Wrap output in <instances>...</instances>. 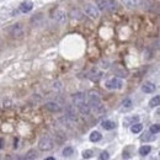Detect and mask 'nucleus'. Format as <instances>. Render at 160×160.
I'll return each mask as SVG.
<instances>
[{
  "mask_svg": "<svg viewBox=\"0 0 160 160\" xmlns=\"http://www.w3.org/2000/svg\"><path fill=\"white\" fill-rule=\"evenodd\" d=\"M96 6L99 10L115 11L117 9V1L116 0H96Z\"/></svg>",
  "mask_w": 160,
  "mask_h": 160,
  "instance_id": "1",
  "label": "nucleus"
},
{
  "mask_svg": "<svg viewBox=\"0 0 160 160\" xmlns=\"http://www.w3.org/2000/svg\"><path fill=\"white\" fill-rule=\"evenodd\" d=\"M87 105L90 106L91 110H95L97 106L101 105V99H100V95L95 91H90L89 95H87Z\"/></svg>",
  "mask_w": 160,
  "mask_h": 160,
  "instance_id": "2",
  "label": "nucleus"
},
{
  "mask_svg": "<svg viewBox=\"0 0 160 160\" xmlns=\"http://www.w3.org/2000/svg\"><path fill=\"white\" fill-rule=\"evenodd\" d=\"M53 147H54V142L49 137H43L38 142V149L42 152H49L53 149Z\"/></svg>",
  "mask_w": 160,
  "mask_h": 160,
  "instance_id": "3",
  "label": "nucleus"
},
{
  "mask_svg": "<svg viewBox=\"0 0 160 160\" xmlns=\"http://www.w3.org/2000/svg\"><path fill=\"white\" fill-rule=\"evenodd\" d=\"M9 32L12 37L15 38H22L23 35H25V30H23V26L21 23H15L12 25L10 28H9Z\"/></svg>",
  "mask_w": 160,
  "mask_h": 160,
  "instance_id": "4",
  "label": "nucleus"
},
{
  "mask_svg": "<svg viewBox=\"0 0 160 160\" xmlns=\"http://www.w3.org/2000/svg\"><path fill=\"white\" fill-rule=\"evenodd\" d=\"M85 14L87 15V16H90L91 19H97L99 16H100V10L97 9V6H95V5H92V4H87V5H85Z\"/></svg>",
  "mask_w": 160,
  "mask_h": 160,
  "instance_id": "5",
  "label": "nucleus"
},
{
  "mask_svg": "<svg viewBox=\"0 0 160 160\" xmlns=\"http://www.w3.org/2000/svg\"><path fill=\"white\" fill-rule=\"evenodd\" d=\"M123 86V81L118 78H112V79L106 81V87L110 90H120Z\"/></svg>",
  "mask_w": 160,
  "mask_h": 160,
  "instance_id": "6",
  "label": "nucleus"
},
{
  "mask_svg": "<svg viewBox=\"0 0 160 160\" xmlns=\"http://www.w3.org/2000/svg\"><path fill=\"white\" fill-rule=\"evenodd\" d=\"M72 101H73V105H75L77 107L81 105V103H84V102H86V95L84 94V92H75L73 96H72Z\"/></svg>",
  "mask_w": 160,
  "mask_h": 160,
  "instance_id": "7",
  "label": "nucleus"
},
{
  "mask_svg": "<svg viewBox=\"0 0 160 160\" xmlns=\"http://www.w3.org/2000/svg\"><path fill=\"white\" fill-rule=\"evenodd\" d=\"M52 16H53V19H54L57 22H59V23H64V22H65V20H67V14H65L62 9H57V10H54Z\"/></svg>",
  "mask_w": 160,
  "mask_h": 160,
  "instance_id": "8",
  "label": "nucleus"
},
{
  "mask_svg": "<svg viewBox=\"0 0 160 160\" xmlns=\"http://www.w3.org/2000/svg\"><path fill=\"white\" fill-rule=\"evenodd\" d=\"M44 107L49 112H59V111H62V106L58 102H56V101H48V102H46L44 103Z\"/></svg>",
  "mask_w": 160,
  "mask_h": 160,
  "instance_id": "9",
  "label": "nucleus"
},
{
  "mask_svg": "<svg viewBox=\"0 0 160 160\" xmlns=\"http://www.w3.org/2000/svg\"><path fill=\"white\" fill-rule=\"evenodd\" d=\"M32 9H33V2H32L31 0H25V1H22V2L20 4V6H19V10H20L21 12H23V14L30 12Z\"/></svg>",
  "mask_w": 160,
  "mask_h": 160,
  "instance_id": "10",
  "label": "nucleus"
},
{
  "mask_svg": "<svg viewBox=\"0 0 160 160\" xmlns=\"http://www.w3.org/2000/svg\"><path fill=\"white\" fill-rule=\"evenodd\" d=\"M65 117L70 121H75L77 120V112H75V107L73 105H68L65 107Z\"/></svg>",
  "mask_w": 160,
  "mask_h": 160,
  "instance_id": "11",
  "label": "nucleus"
},
{
  "mask_svg": "<svg viewBox=\"0 0 160 160\" xmlns=\"http://www.w3.org/2000/svg\"><path fill=\"white\" fill-rule=\"evenodd\" d=\"M155 89H157V86H155L153 82H145V84L142 86V90H143V92H145V94H152V92L155 91Z\"/></svg>",
  "mask_w": 160,
  "mask_h": 160,
  "instance_id": "12",
  "label": "nucleus"
},
{
  "mask_svg": "<svg viewBox=\"0 0 160 160\" xmlns=\"http://www.w3.org/2000/svg\"><path fill=\"white\" fill-rule=\"evenodd\" d=\"M155 138H157V136L149 131V132H144V134L141 137V141H143V142H154Z\"/></svg>",
  "mask_w": 160,
  "mask_h": 160,
  "instance_id": "13",
  "label": "nucleus"
},
{
  "mask_svg": "<svg viewBox=\"0 0 160 160\" xmlns=\"http://www.w3.org/2000/svg\"><path fill=\"white\" fill-rule=\"evenodd\" d=\"M78 110H79V112L82 115V116H87V115H90V111H91L90 106H89L86 102H84V103L79 105V106H78Z\"/></svg>",
  "mask_w": 160,
  "mask_h": 160,
  "instance_id": "14",
  "label": "nucleus"
},
{
  "mask_svg": "<svg viewBox=\"0 0 160 160\" xmlns=\"http://www.w3.org/2000/svg\"><path fill=\"white\" fill-rule=\"evenodd\" d=\"M138 121H139V117L138 116H129V117H126L123 120V126L128 127V126H131V124H133V123H136Z\"/></svg>",
  "mask_w": 160,
  "mask_h": 160,
  "instance_id": "15",
  "label": "nucleus"
},
{
  "mask_svg": "<svg viewBox=\"0 0 160 160\" xmlns=\"http://www.w3.org/2000/svg\"><path fill=\"white\" fill-rule=\"evenodd\" d=\"M101 126H102V128L106 129V131H112V129L116 127V123L112 122V121H110V120H106V121H103V122L101 123Z\"/></svg>",
  "mask_w": 160,
  "mask_h": 160,
  "instance_id": "16",
  "label": "nucleus"
},
{
  "mask_svg": "<svg viewBox=\"0 0 160 160\" xmlns=\"http://www.w3.org/2000/svg\"><path fill=\"white\" fill-rule=\"evenodd\" d=\"M142 129H143V124H141L139 122H136V123L131 124V132H132V133H134V134H137V133L142 132Z\"/></svg>",
  "mask_w": 160,
  "mask_h": 160,
  "instance_id": "17",
  "label": "nucleus"
},
{
  "mask_svg": "<svg viewBox=\"0 0 160 160\" xmlns=\"http://www.w3.org/2000/svg\"><path fill=\"white\" fill-rule=\"evenodd\" d=\"M101 138H102V136H101V133L97 132V131H94V132H91V134H90V141L94 142V143L101 141Z\"/></svg>",
  "mask_w": 160,
  "mask_h": 160,
  "instance_id": "18",
  "label": "nucleus"
},
{
  "mask_svg": "<svg viewBox=\"0 0 160 160\" xmlns=\"http://www.w3.org/2000/svg\"><path fill=\"white\" fill-rule=\"evenodd\" d=\"M150 152H152V147H149V145H143V147L139 148V154H141L142 157L148 155Z\"/></svg>",
  "mask_w": 160,
  "mask_h": 160,
  "instance_id": "19",
  "label": "nucleus"
},
{
  "mask_svg": "<svg viewBox=\"0 0 160 160\" xmlns=\"http://www.w3.org/2000/svg\"><path fill=\"white\" fill-rule=\"evenodd\" d=\"M159 105H160V96L159 95L154 96V97L149 101V106H150V107H158Z\"/></svg>",
  "mask_w": 160,
  "mask_h": 160,
  "instance_id": "20",
  "label": "nucleus"
},
{
  "mask_svg": "<svg viewBox=\"0 0 160 160\" xmlns=\"http://www.w3.org/2000/svg\"><path fill=\"white\" fill-rule=\"evenodd\" d=\"M73 154H74V149H73L72 147H65V148L63 149V157L68 158V157H72Z\"/></svg>",
  "mask_w": 160,
  "mask_h": 160,
  "instance_id": "21",
  "label": "nucleus"
},
{
  "mask_svg": "<svg viewBox=\"0 0 160 160\" xmlns=\"http://www.w3.org/2000/svg\"><path fill=\"white\" fill-rule=\"evenodd\" d=\"M122 2L128 7H136L138 5V0H122Z\"/></svg>",
  "mask_w": 160,
  "mask_h": 160,
  "instance_id": "22",
  "label": "nucleus"
},
{
  "mask_svg": "<svg viewBox=\"0 0 160 160\" xmlns=\"http://www.w3.org/2000/svg\"><path fill=\"white\" fill-rule=\"evenodd\" d=\"M70 16H72L73 19L81 20V19H82V12H80L78 9H77V10H72V12H70Z\"/></svg>",
  "mask_w": 160,
  "mask_h": 160,
  "instance_id": "23",
  "label": "nucleus"
},
{
  "mask_svg": "<svg viewBox=\"0 0 160 160\" xmlns=\"http://www.w3.org/2000/svg\"><path fill=\"white\" fill-rule=\"evenodd\" d=\"M40 20H42V14H37V15H33V17L31 19V22H32V25H38V21Z\"/></svg>",
  "mask_w": 160,
  "mask_h": 160,
  "instance_id": "24",
  "label": "nucleus"
},
{
  "mask_svg": "<svg viewBox=\"0 0 160 160\" xmlns=\"http://www.w3.org/2000/svg\"><path fill=\"white\" fill-rule=\"evenodd\" d=\"M132 103H133V102H132V100L127 97V99H124V100H123L122 106H123L124 108H131V107H132Z\"/></svg>",
  "mask_w": 160,
  "mask_h": 160,
  "instance_id": "25",
  "label": "nucleus"
},
{
  "mask_svg": "<svg viewBox=\"0 0 160 160\" xmlns=\"http://www.w3.org/2000/svg\"><path fill=\"white\" fill-rule=\"evenodd\" d=\"M149 131L152 132V133H154V134H158L160 131V127L159 124H152L150 126V128H149Z\"/></svg>",
  "mask_w": 160,
  "mask_h": 160,
  "instance_id": "26",
  "label": "nucleus"
},
{
  "mask_svg": "<svg viewBox=\"0 0 160 160\" xmlns=\"http://www.w3.org/2000/svg\"><path fill=\"white\" fill-rule=\"evenodd\" d=\"M36 158H37V153L35 150H30L26 154V159H36Z\"/></svg>",
  "mask_w": 160,
  "mask_h": 160,
  "instance_id": "27",
  "label": "nucleus"
},
{
  "mask_svg": "<svg viewBox=\"0 0 160 160\" xmlns=\"http://www.w3.org/2000/svg\"><path fill=\"white\" fill-rule=\"evenodd\" d=\"M92 157V150H84L82 152V158L84 159H89V158H91Z\"/></svg>",
  "mask_w": 160,
  "mask_h": 160,
  "instance_id": "28",
  "label": "nucleus"
},
{
  "mask_svg": "<svg viewBox=\"0 0 160 160\" xmlns=\"http://www.w3.org/2000/svg\"><path fill=\"white\" fill-rule=\"evenodd\" d=\"M108 158H110V155H108V153H107V152H102V153H101V154H100V159H108Z\"/></svg>",
  "mask_w": 160,
  "mask_h": 160,
  "instance_id": "29",
  "label": "nucleus"
},
{
  "mask_svg": "<svg viewBox=\"0 0 160 160\" xmlns=\"http://www.w3.org/2000/svg\"><path fill=\"white\" fill-rule=\"evenodd\" d=\"M53 89H54V90H61V89H62V85H61V82H59V81L54 82V84H53Z\"/></svg>",
  "mask_w": 160,
  "mask_h": 160,
  "instance_id": "30",
  "label": "nucleus"
},
{
  "mask_svg": "<svg viewBox=\"0 0 160 160\" xmlns=\"http://www.w3.org/2000/svg\"><path fill=\"white\" fill-rule=\"evenodd\" d=\"M100 67H101L102 69H107V68H108V62H103V61H102Z\"/></svg>",
  "mask_w": 160,
  "mask_h": 160,
  "instance_id": "31",
  "label": "nucleus"
},
{
  "mask_svg": "<svg viewBox=\"0 0 160 160\" xmlns=\"http://www.w3.org/2000/svg\"><path fill=\"white\" fill-rule=\"evenodd\" d=\"M14 148L15 149L19 148V138H15V141H14Z\"/></svg>",
  "mask_w": 160,
  "mask_h": 160,
  "instance_id": "32",
  "label": "nucleus"
},
{
  "mask_svg": "<svg viewBox=\"0 0 160 160\" xmlns=\"http://www.w3.org/2000/svg\"><path fill=\"white\" fill-rule=\"evenodd\" d=\"M2 148H4V139L0 138V149H2Z\"/></svg>",
  "mask_w": 160,
  "mask_h": 160,
  "instance_id": "33",
  "label": "nucleus"
}]
</instances>
